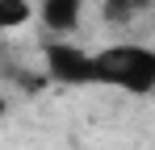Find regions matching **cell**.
Wrapping results in <instances>:
<instances>
[{
    "label": "cell",
    "instance_id": "cell-1",
    "mask_svg": "<svg viewBox=\"0 0 155 150\" xmlns=\"http://www.w3.org/2000/svg\"><path fill=\"white\" fill-rule=\"evenodd\" d=\"M97 63V83L122 88L130 96H147L155 92V50L151 46H105L92 54Z\"/></svg>",
    "mask_w": 155,
    "mask_h": 150
},
{
    "label": "cell",
    "instance_id": "cell-2",
    "mask_svg": "<svg viewBox=\"0 0 155 150\" xmlns=\"http://www.w3.org/2000/svg\"><path fill=\"white\" fill-rule=\"evenodd\" d=\"M46 75L59 83L84 88V83H97V63L88 50L71 46V42H51L46 46Z\"/></svg>",
    "mask_w": 155,
    "mask_h": 150
},
{
    "label": "cell",
    "instance_id": "cell-3",
    "mask_svg": "<svg viewBox=\"0 0 155 150\" xmlns=\"http://www.w3.org/2000/svg\"><path fill=\"white\" fill-rule=\"evenodd\" d=\"M80 4L84 0H38V17H42V25L51 29V33H71L80 25Z\"/></svg>",
    "mask_w": 155,
    "mask_h": 150
},
{
    "label": "cell",
    "instance_id": "cell-4",
    "mask_svg": "<svg viewBox=\"0 0 155 150\" xmlns=\"http://www.w3.org/2000/svg\"><path fill=\"white\" fill-rule=\"evenodd\" d=\"M29 17H34L29 0H0V29H21Z\"/></svg>",
    "mask_w": 155,
    "mask_h": 150
},
{
    "label": "cell",
    "instance_id": "cell-5",
    "mask_svg": "<svg viewBox=\"0 0 155 150\" xmlns=\"http://www.w3.org/2000/svg\"><path fill=\"white\" fill-rule=\"evenodd\" d=\"M151 4H155V0H109V4H105V17H109V21H126V17L151 8Z\"/></svg>",
    "mask_w": 155,
    "mask_h": 150
},
{
    "label": "cell",
    "instance_id": "cell-6",
    "mask_svg": "<svg viewBox=\"0 0 155 150\" xmlns=\"http://www.w3.org/2000/svg\"><path fill=\"white\" fill-rule=\"evenodd\" d=\"M4 108H8V104H4V96H0V117H4Z\"/></svg>",
    "mask_w": 155,
    "mask_h": 150
}]
</instances>
